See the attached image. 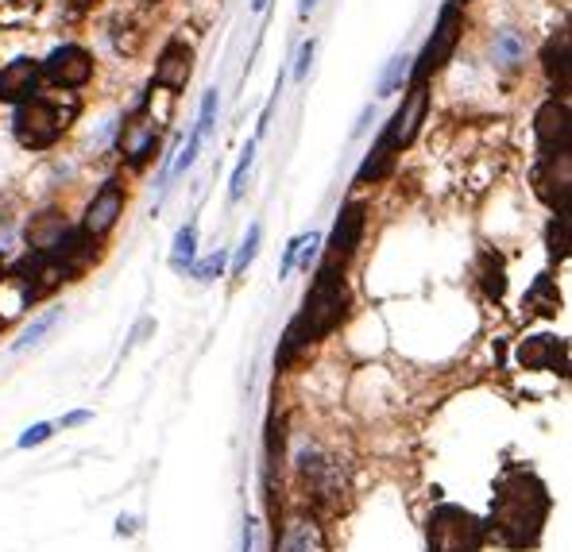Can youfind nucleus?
<instances>
[{
	"label": "nucleus",
	"instance_id": "4be33fe9",
	"mask_svg": "<svg viewBox=\"0 0 572 552\" xmlns=\"http://www.w3.org/2000/svg\"><path fill=\"white\" fill-rule=\"evenodd\" d=\"M390 166H395V151H390L387 143H375V151L364 159V166H360L356 181H360V186H368V181H383L390 174Z\"/></svg>",
	"mask_w": 572,
	"mask_h": 552
},
{
	"label": "nucleus",
	"instance_id": "a19ab883",
	"mask_svg": "<svg viewBox=\"0 0 572 552\" xmlns=\"http://www.w3.org/2000/svg\"><path fill=\"white\" fill-rule=\"evenodd\" d=\"M0 278H4V263H0Z\"/></svg>",
	"mask_w": 572,
	"mask_h": 552
},
{
	"label": "nucleus",
	"instance_id": "dca6fc26",
	"mask_svg": "<svg viewBox=\"0 0 572 552\" xmlns=\"http://www.w3.org/2000/svg\"><path fill=\"white\" fill-rule=\"evenodd\" d=\"M190 74H194V51L186 43H166L163 47V54H159V62H156V86H163V89H186V81H190Z\"/></svg>",
	"mask_w": 572,
	"mask_h": 552
},
{
	"label": "nucleus",
	"instance_id": "b1692460",
	"mask_svg": "<svg viewBox=\"0 0 572 552\" xmlns=\"http://www.w3.org/2000/svg\"><path fill=\"white\" fill-rule=\"evenodd\" d=\"M480 275H484V290H487V298H503V290H507L503 263L495 260V255H484V260H480Z\"/></svg>",
	"mask_w": 572,
	"mask_h": 552
},
{
	"label": "nucleus",
	"instance_id": "4c0bfd02",
	"mask_svg": "<svg viewBox=\"0 0 572 552\" xmlns=\"http://www.w3.org/2000/svg\"><path fill=\"white\" fill-rule=\"evenodd\" d=\"M252 9H256V12H263V9H268V0H252Z\"/></svg>",
	"mask_w": 572,
	"mask_h": 552
},
{
	"label": "nucleus",
	"instance_id": "7ed1b4c3",
	"mask_svg": "<svg viewBox=\"0 0 572 552\" xmlns=\"http://www.w3.org/2000/svg\"><path fill=\"white\" fill-rule=\"evenodd\" d=\"M484 537V522L460 506H437L430 518V552H480Z\"/></svg>",
	"mask_w": 572,
	"mask_h": 552
},
{
	"label": "nucleus",
	"instance_id": "2eb2a0df",
	"mask_svg": "<svg viewBox=\"0 0 572 552\" xmlns=\"http://www.w3.org/2000/svg\"><path fill=\"white\" fill-rule=\"evenodd\" d=\"M519 360H522V367H530V372L564 375V367H569V348H564V340H557V337H530L526 344L519 348Z\"/></svg>",
	"mask_w": 572,
	"mask_h": 552
},
{
	"label": "nucleus",
	"instance_id": "79ce46f5",
	"mask_svg": "<svg viewBox=\"0 0 572 552\" xmlns=\"http://www.w3.org/2000/svg\"><path fill=\"white\" fill-rule=\"evenodd\" d=\"M0 328H4V317H0Z\"/></svg>",
	"mask_w": 572,
	"mask_h": 552
},
{
	"label": "nucleus",
	"instance_id": "58836bf2",
	"mask_svg": "<svg viewBox=\"0 0 572 552\" xmlns=\"http://www.w3.org/2000/svg\"><path fill=\"white\" fill-rule=\"evenodd\" d=\"M313 4H318V0H302V12H310V9H313Z\"/></svg>",
	"mask_w": 572,
	"mask_h": 552
},
{
	"label": "nucleus",
	"instance_id": "7c9ffc66",
	"mask_svg": "<svg viewBox=\"0 0 572 552\" xmlns=\"http://www.w3.org/2000/svg\"><path fill=\"white\" fill-rule=\"evenodd\" d=\"M54 432V425L51 422H39V425H32V429L20 437V449H32V444H43L47 437Z\"/></svg>",
	"mask_w": 572,
	"mask_h": 552
},
{
	"label": "nucleus",
	"instance_id": "473e14b6",
	"mask_svg": "<svg viewBox=\"0 0 572 552\" xmlns=\"http://www.w3.org/2000/svg\"><path fill=\"white\" fill-rule=\"evenodd\" d=\"M313 51H318V43H302V51H298V66H295V78L302 81L306 78V70H310V62H313Z\"/></svg>",
	"mask_w": 572,
	"mask_h": 552
},
{
	"label": "nucleus",
	"instance_id": "6e6552de",
	"mask_svg": "<svg viewBox=\"0 0 572 552\" xmlns=\"http://www.w3.org/2000/svg\"><path fill=\"white\" fill-rule=\"evenodd\" d=\"M364 213L368 209L360 205V201L340 209L337 228H333V236H329V251H325V263H321V267L345 271V263L352 260L356 248H360V236H364Z\"/></svg>",
	"mask_w": 572,
	"mask_h": 552
},
{
	"label": "nucleus",
	"instance_id": "9b49d317",
	"mask_svg": "<svg viewBox=\"0 0 572 552\" xmlns=\"http://www.w3.org/2000/svg\"><path fill=\"white\" fill-rule=\"evenodd\" d=\"M121 213H124V186L121 181H104L101 190L94 193V201H89L86 216H82V233L89 240H101V236H109L116 228Z\"/></svg>",
	"mask_w": 572,
	"mask_h": 552
},
{
	"label": "nucleus",
	"instance_id": "9d476101",
	"mask_svg": "<svg viewBox=\"0 0 572 552\" xmlns=\"http://www.w3.org/2000/svg\"><path fill=\"white\" fill-rule=\"evenodd\" d=\"M425 109H430V93H425V86H410L407 101H402V109L395 113V121L383 128L380 143H387L395 155H402V147H407L410 139L418 136V128H422Z\"/></svg>",
	"mask_w": 572,
	"mask_h": 552
},
{
	"label": "nucleus",
	"instance_id": "f8f14e48",
	"mask_svg": "<svg viewBox=\"0 0 572 552\" xmlns=\"http://www.w3.org/2000/svg\"><path fill=\"white\" fill-rule=\"evenodd\" d=\"M43 70H47V78H51L54 86H62V89H82L89 78H94V59H89L86 47L66 43V47H54L51 59L43 62Z\"/></svg>",
	"mask_w": 572,
	"mask_h": 552
},
{
	"label": "nucleus",
	"instance_id": "bb28decb",
	"mask_svg": "<svg viewBox=\"0 0 572 552\" xmlns=\"http://www.w3.org/2000/svg\"><path fill=\"white\" fill-rule=\"evenodd\" d=\"M260 236H263V228H260V225H252V228H248V236H244L240 251H236L233 275H244V271H248V263L256 260V251H260Z\"/></svg>",
	"mask_w": 572,
	"mask_h": 552
},
{
	"label": "nucleus",
	"instance_id": "20e7f679",
	"mask_svg": "<svg viewBox=\"0 0 572 552\" xmlns=\"http://www.w3.org/2000/svg\"><path fill=\"white\" fill-rule=\"evenodd\" d=\"M460 32H464V16H460L457 4H445V12H442V20H437L434 35H430V43H425L422 59H418V66H410V86H425V81L434 78L437 70L452 59V51H457V43H460Z\"/></svg>",
	"mask_w": 572,
	"mask_h": 552
},
{
	"label": "nucleus",
	"instance_id": "423d86ee",
	"mask_svg": "<svg viewBox=\"0 0 572 552\" xmlns=\"http://www.w3.org/2000/svg\"><path fill=\"white\" fill-rule=\"evenodd\" d=\"M302 479H306V491L318 506H329L340 510L345 506V494H348V479L340 472L337 460H325V456H302Z\"/></svg>",
	"mask_w": 572,
	"mask_h": 552
},
{
	"label": "nucleus",
	"instance_id": "e433bc0d",
	"mask_svg": "<svg viewBox=\"0 0 572 552\" xmlns=\"http://www.w3.org/2000/svg\"><path fill=\"white\" fill-rule=\"evenodd\" d=\"M89 4H94V0H70V9H74V12H86Z\"/></svg>",
	"mask_w": 572,
	"mask_h": 552
},
{
	"label": "nucleus",
	"instance_id": "72a5a7b5",
	"mask_svg": "<svg viewBox=\"0 0 572 552\" xmlns=\"http://www.w3.org/2000/svg\"><path fill=\"white\" fill-rule=\"evenodd\" d=\"M298 248H302V236H295V240L286 243V260H283V275H290V267L298 263Z\"/></svg>",
	"mask_w": 572,
	"mask_h": 552
},
{
	"label": "nucleus",
	"instance_id": "37998d69",
	"mask_svg": "<svg viewBox=\"0 0 572 552\" xmlns=\"http://www.w3.org/2000/svg\"><path fill=\"white\" fill-rule=\"evenodd\" d=\"M20 4H24V0H20Z\"/></svg>",
	"mask_w": 572,
	"mask_h": 552
},
{
	"label": "nucleus",
	"instance_id": "a211bd4d",
	"mask_svg": "<svg viewBox=\"0 0 572 552\" xmlns=\"http://www.w3.org/2000/svg\"><path fill=\"white\" fill-rule=\"evenodd\" d=\"M542 62H546L549 86H554L557 97L564 101V93H569V32H557L554 39H549L546 51H542Z\"/></svg>",
	"mask_w": 572,
	"mask_h": 552
},
{
	"label": "nucleus",
	"instance_id": "f03ea898",
	"mask_svg": "<svg viewBox=\"0 0 572 552\" xmlns=\"http://www.w3.org/2000/svg\"><path fill=\"white\" fill-rule=\"evenodd\" d=\"M345 310H348L345 278H340V271L321 267L318 278H313V286H310V293H306L302 313H298V317L290 321V328H286L278 363H286L295 352H302V348H310V344H318V340L329 337L333 328L345 321Z\"/></svg>",
	"mask_w": 572,
	"mask_h": 552
},
{
	"label": "nucleus",
	"instance_id": "a878e982",
	"mask_svg": "<svg viewBox=\"0 0 572 552\" xmlns=\"http://www.w3.org/2000/svg\"><path fill=\"white\" fill-rule=\"evenodd\" d=\"M549 255H554L557 263L569 255V209H564V213H557L554 225H549Z\"/></svg>",
	"mask_w": 572,
	"mask_h": 552
},
{
	"label": "nucleus",
	"instance_id": "cd10ccee",
	"mask_svg": "<svg viewBox=\"0 0 572 552\" xmlns=\"http://www.w3.org/2000/svg\"><path fill=\"white\" fill-rule=\"evenodd\" d=\"M522 51H526V47H522V39L514 32H503L499 39H495V59L507 62V66H511V62H519Z\"/></svg>",
	"mask_w": 572,
	"mask_h": 552
},
{
	"label": "nucleus",
	"instance_id": "c9c22d12",
	"mask_svg": "<svg viewBox=\"0 0 572 552\" xmlns=\"http://www.w3.org/2000/svg\"><path fill=\"white\" fill-rule=\"evenodd\" d=\"M86 417H89V414H86V410H82V414H70L62 425H82V422H86Z\"/></svg>",
	"mask_w": 572,
	"mask_h": 552
},
{
	"label": "nucleus",
	"instance_id": "ea45409f",
	"mask_svg": "<svg viewBox=\"0 0 572 552\" xmlns=\"http://www.w3.org/2000/svg\"><path fill=\"white\" fill-rule=\"evenodd\" d=\"M452 4H457V9H464V4H469V0H452Z\"/></svg>",
	"mask_w": 572,
	"mask_h": 552
},
{
	"label": "nucleus",
	"instance_id": "393cba45",
	"mask_svg": "<svg viewBox=\"0 0 572 552\" xmlns=\"http://www.w3.org/2000/svg\"><path fill=\"white\" fill-rule=\"evenodd\" d=\"M410 54H395V59H390V66H387V74H383V81H380V97H390L395 93V89L402 86V81H407V74H410Z\"/></svg>",
	"mask_w": 572,
	"mask_h": 552
},
{
	"label": "nucleus",
	"instance_id": "f704fd0d",
	"mask_svg": "<svg viewBox=\"0 0 572 552\" xmlns=\"http://www.w3.org/2000/svg\"><path fill=\"white\" fill-rule=\"evenodd\" d=\"M244 552H252V522H244Z\"/></svg>",
	"mask_w": 572,
	"mask_h": 552
},
{
	"label": "nucleus",
	"instance_id": "39448f33",
	"mask_svg": "<svg viewBox=\"0 0 572 552\" xmlns=\"http://www.w3.org/2000/svg\"><path fill=\"white\" fill-rule=\"evenodd\" d=\"M12 124H16V139L24 147H51L54 139L66 131L62 113L51 101H43V97H27V101H20Z\"/></svg>",
	"mask_w": 572,
	"mask_h": 552
},
{
	"label": "nucleus",
	"instance_id": "ddd939ff",
	"mask_svg": "<svg viewBox=\"0 0 572 552\" xmlns=\"http://www.w3.org/2000/svg\"><path fill=\"white\" fill-rule=\"evenodd\" d=\"M156 147H159V124L148 116V104H139L121 128V155L132 166H144L156 155Z\"/></svg>",
	"mask_w": 572,
	"mask_h": 552
},
{
	"label": "nucleus",
	"instance_id": "f3484780",
	"mask_svg": "<svg viewBox=\"0 0 572 552\" xmlns=\"http://www.w3.org/2000/svg\"><path fill=\"white\" fill-rule=\"evenodd\" d=\"M35 86H39V62L16 59L0 70V101L9 104L27 101V97H35Z\"/></svg>",
	"mask_w": 572,
	"mask_h": 552
},
{
	"label": "nucleus",
	"instance_id": "1a4fd4ad",
	"mask_svg": "<svg viewBox=\"0 0 572 552\" xmlns=\"http://www.w3.org/2000/svg\"><path fill=\"white\" fill-rule=\"evenodd\" d=\"M569 104L561 101V97H549L546 104L538 109V116H534V136H538V151L542 159L546 155H564L569 151Z\"/></svg>",
	"mask_w": 572,
	"mask_h": 552
},
{
	"label": "nucleus",
	"instance_id": "5701e85b",
	"mask_svg": "<svg viewBox=\"0 0 572 552\" xmlns=\"http://www.w3.org/2000/svg\"><path fill=\"white\" fill-rule=\"evenodd\" d=\"M194 251H198V225L178 228V236H174V255H171L174 271L190 267V263H194Z\"/></svg>",
	"mask_w": 572,
	"mask_h": 552
},
{
	"label": "nucleus",
	"instance_id": "2f4dec72",
	"mask_svg": "<svg viewBox=\"0 0 572 552\" xmlns=\"http://www.w3.org/2000/svg\"><path fill=\"white\" fill-rule=\"evenodd\" d=\"M221 271H225V255L217 251V255H209L206 263H198V271H194V275H198L201 283H209V278H217Z\"/></svg>",
	"mask_w": 572,
	"mask_h": 552
},
{
	"label": "nucleus",
	"instance_id": "f257e3e1",
	"mask_svg": "<svg viewBox=\"0 0 572 552\" xmlns=\"http://www.w3.org/2000/svg\"><path fill=\"white\" fill-rule=\"evenodd\" d=\"M549 514V491L538 475L526 472V467H507L495 484L492 499V529L495 537L511 549H526L542 537Z\"/></svg>",
	"mask_w": 572,
	"mask_h": 552
},
{
	"label": "nucleus",
	"instance_id": "c85d7f7f",
	"mask_svg": "<svg viewBox=\"0 0 572 552\" xmlns=\"http://www.w3.org/2000/svg\"><path fill=\"white\" fill-rule=\"evenodd\" d=\"M54 321H59V313H54V310H51V313H43V317H39V321H32V325L24 328V337L16 340V352H20V348H32V344H39V337H43V333L54 325Z\"/></svg>",
	"mask_w": 572,
	"mask_h": 552
},
{
	"label": "nucleus",
	"instance_id": "4468645a",
	"mask_svg": "<svg viewBox=\"0 0 572 552\" xmlns=\"http://www.w3.org/2000/svg\"><path fill=\"white\" fill-rule=\"evenodd\" d=\"M275 552H329L325 529L313 514H290L283 522V534L275 537Z\"/></svg>",
	"mask_w": 572,
	"mask_h": 552
},
{
	"label": "nucleus",
	"instance_id": "6ab92c4d",
	"mask_svg": "<svg viewBox=\"0 0 572 552\" xmlns=\"http://www.w3.org/2000/svg\"><path fill=\"white\" fill-rule=\"evenodd\" d=\"M213 113H217V89H209L206 101H201V116H198V124H194L186 151L178 155V171H190L194 166V159H198V151H201V139H206L209 128H213Z\"/></svg>",
	"mask_w": 572,
	"mask_h": 552
},
{
	"label": "nucleus",
	"instance_id": "aec40b11",
	"mask_svg": "<svg viewBox=\"0 0 572 552\" xmlns=\"http://www.w3.org/2000/svg\"><path fill=\"white\" fill-rule=\"evenodd\" d=\"M62 233H66V221H62L59 213H39L27 225V243H32L35 251H51L54 243L62 240Z\"/></svg>",
	"mask_w": 572,
	"mask_h": 552
},
{
	"label": "nucleus",
	"instance_id": "0eeeda50",
	"mask_svg": "<svg viewBox=\"0 0 572 552\" xmlns=\"http://www.w3.org/2000/svg\"><path fill=\"white\" fill-rule=\"evenodd\" d=\"M534 190H538V198L546 201L554 213H564V209H569V190H572L569 151H564V155H546L534 166Z\"/></svg>",
	"mask_w": 572,
	"mask_h": 552
},
{
	"label": "nucleus",
	"instance_id": "412c9836",
	"mask_svg": "<svg viewBox=\"0 0 572 552\" xmlns=\"http://www.w3.org/2000/svg\"><path fill=\"white\" fill-rule=\"evenodd\" d=\"M522 305H526L530 313H542V317H557V313H561V293H557L554 283L542 275L538 283L530 286L526 302H522Z\"/></svg>",
	"mask_w": 572,
	"mask_h": 552
},
{
	"label": "nucleus",
	"instance_id": "c756f323",
	"mask_svg": "<svg viewBox=\"0 0 572 552\" xmlns=\"http://www.w3.org/2000/svg\"><path fill=\"white\" fill-rule=\"evenodd\" d=\"M252 155H256V143H248L240 155V166H236V174H233V201L244 193V181H248V171H252Z\"/></svg>",
	"mask_w": 572,
	"mask_h": 552
}]
</instances>
